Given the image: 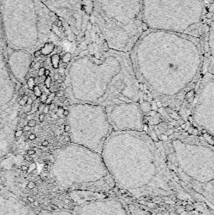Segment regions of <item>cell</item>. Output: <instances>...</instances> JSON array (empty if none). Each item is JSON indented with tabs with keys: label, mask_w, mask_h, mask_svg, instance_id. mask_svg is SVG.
I'll return each instance as SVG.
<instances>
[{
	"label": "cell",
	"mask_w": 214,
	"mask_h": 215,
	"mask_svg": "<svg viewBox=\"0 0 214 215\" xmlns=\"http://www.w3.org/2000/svg\"><path fill=\"white\" fill-rule=\"evenodd\" d=\"M131 52L136 77L158 100L174 106L198 81L204 44L192 36L146 30Z\"/></svg>",
	"instance_id": "cell-1"
},
{
	"label": "cell",
	"mask_w": 214,
	"mask_h": 215,
	"mask_svg": "<svg viewBox=\"0 0 214 215\" xmlns=\"http://www.w3.org/2000/svg\"><path fill=\"white\" fill-rule=\"evenodd\" d=\"M74 99L107 107L138 103L139 84L129 53L107 49L75 60L70 74Z\"/></svg>",
	"instance_id": "cell-2"
},
{
	"label": "cell",
	"mask_w": 214,
	"mask_h": 215,
	"mask_svg": "<svg viewBox=\"0 0 214 215\" xmlns=\"http://www.w3.org/2000/svg\"><path fill=\"white\" fill-rule=\"evenodd\" d=\"M0 11L5 43L12 49H30L43 43L57 18L41 0H1Z\"/></svg>",
	"instance_id": "cell-3"
},
{
	"label": "cell",
	"mask_w": 214,
	"mask_h": 215,
	"mask_svg": "<svg viewBox=\"0 0 214 215\" xmlns=\"http://www.w3.org/2000/svg\"><path fill=\"white\" fill-rule=\"evenodd\" d=\"M208 5L205 0H143V25L146 30L185 34L204 43L213 21Z\"/></svg>",
	"instance_id": "cell-4"
},
{
	"label": "cell",
	"mask_w": 214,
	"mask_h": 215,
	"mask_svg": "<svg viewBox=\"0 0 214 215\" xmlns=\"http://www.w3.org/2000/svg\"><path fill=\"white\" fill-rule=\"evenodd\" d=\"M94 20L109 49L129 53L146 30L143 0H91Z\"/></svg>",
	"instance_id": "cell-5"
},
{
	"label": "cell",
	"mask_w": 214,
	"mask_h": 215,
	"mask_svg": "<svg viewBox=\"0 0 214 215\" xmlns=\"http://www.w3.org/2000/svg\"><path fill=\"white\" fill-rule=\"evenodd\" d=\"M70 127L71 140L78 145L100 154L112 133L105 107L89 104L79 103L73 106Z\"/></svg>",
	"instance_id": "cell-6"
},
{
	"label": "cell",
	"mask_w": 214,
	"mask_h": 215,
	"mask_svg": "<svg viewBox=\"0 0 214 215\" xmlns=\"http://www.w3.org/2000/svg\"><path fill=\"white\" fill-rule=\"evenodd\" d=\"M104 166L100 153L77 145L55 165L53 178L65 187L80 186L89 176L104 171Z\"/></svg>",
	"instance_id": "cell-7"
},
{
	"label": "cell",
	"mask_w": 214,
	"mask_h": 215,
	"mask_svg": "<svg viewBox=\"0 0 214 215\" xmlns=\"http://www.w3.org/2000/svg\"><path fill=\"white\" fill-rule=\"evenodd\" d=\"M55 15L65 21L74 35H82L92 12L86 0H41Z\"/></svg>",
	"instance_id": "cell-8"
},
{
	"label": "cell",
	"mask_w": 214,
	"mask_h": 215,
	"mask_svg": "<svg viewBox=\"0 0 214 215\" xmlns=\"http://www.w3.org/2000/svg\"><path fill=\"white\" fill-rule=\"evenodd\" d=\"M192 116L195 124L210 135L214 130V79L213 72L202 78L194 100Z\"/></svg>",
	"instance_id": "cell-9"
},
{
	"label": "cell",
	"mask_w": 214,
	"mask_h": 215,
	"mask_svg": "<svg viewBox=\"0 0 214 215\" xmlns=\"http://www.w3.org/2000/svg\"><path fill=\"white\" fill-rule=\"evenodd\" d=\"M109 123L114 131H143L142 110L137 103L105 107Z\"/></svg>",
	"instance_id": "cell-10"
},
{
	"label": "cell",
	"mask_w": 214,
	"mask_h": 215,
	"mask_svg": "<svg viewBox=\"0 0 214 215\" xmlns=\"http://www.w3.org/2000/svg\"><path fill=\"white\" fill-rule=\"evenodd\" d=\"M0 215H33L31 209L16 195L0 191Z\"/></svg>",
	"instance_id": "cell-11"
},
{
	"label": "cell",
	"mask_w": 214,
	"mask_h": 215,
	"mask_svg": "<svg viewBox=\"0 0 214 215\" xmlns=\"http://www.w3.org/2000/svg\"><path fill=\"white\" fill-rule=\"evenodd\" d=\"M38 215H73L71 213L67 211H43Z\"/></svg>",
	"instance_id": "cell-12"
},
{
	"label": "cell",
	"mask_w": 214,
	"mask_h": 215,
	"mask_svg": "<svg viewBox=\"0 0 214 215\" xmlns=\"http://www.w3.org/2000/svg\"><path fill=\"white\" fill-rule=\"evenodd\" d=\"M53 49H54V45L53 44L45 43L44 47L41 48L40 51L42 54L44 55V56H47V55L50 54L53 50Z\"/></svg>",
	"instance_id": "cell-13"
},
{
	"label": "cell",
	"mask_w": 214,
	"mask_h": 215,
	"mask_svg": "<svg viewBox=\"0 0 214 215\" xmlns=\"http://www.w3.org/2000/svg\"><path fill=\"white\" fill-rule=\"evenodd\" d=\"M60 58L58 54H55L51 57V62H52V66L54 69H58L59 66V61Z\"/></svg>",
	"instance_id": "cell-14"
},
{
	"label": "cell",
	"mask_w": 214,
	"mask_h": 215,
	"mask_svg": "<svg viewBox=\"0 0 214 215\" xmlns=\"http://www.w3.org/2000/svg\"><path fill=\"white\" fill-rule=\"evenodd\" d=\"M0 5H1V0H0ZM5 43V38H4L2 20H1V11H0V48L3 47L4 43Z\"/></svg>",
	"instance_id": "cell-15"
},
{
	"label": "cell",
	"mask_w": 214,
	"mask_h": 215,
	"mask_svg": "<svg viewBox=\"0 0 214 215\" xmlns=\"http://www.w3.org/2000/svg\"><path fill=\"white\" fill-rule=\"evenodd\" d=\"M55 97H56V92H54V93H52L51 94H50L49 95L47 96V101H46V103H45L46 105L49 106L50 104H52V101L54 100V99H55Z\"/></svg>",
	"instance_id": "cell-16"
},
{
	"label": "cell",
	"mask_w": 214,
	"mask_h": 215,
	"mask_svg": "<svg viewBox=\"0 0 214 215\" xmlns=\"http://www.w3.org/2000/svg\"><path fill=\"white\" fill-rule=\"evenodd\" d=\"M27 85L31 91H33V88L35 86V79L33 77H31L27 80Z\"/></svg>",
	"instance_id": "cell-17"
},
{
	"label": "cell",
	"mask_w": 214,
	"mask_h": 215,
	"mask_svg": "<svg viewBox=\"0 0 214 215\" xmlns=\"http://www.w3.org/2000/svg\"><path fill=\"white\" fill-rule=\"evenodd\" d=\"M33 94H34V95L37 98H40V96L42 95V91H41L40 87L38 86H37V85L35 86V87L33 88Z\"/></svg>",
	"instance_id": "cell-18"
},
{
	"label": "cell",
	"mask_w": 214,
	"mask_h": 215,
	"mask_svg": "<svg viewBox=\"0 0 214 215\" xmlns=\"http://www.w3.org/2000/svg\"><path fill=\"white\" fill-rule=\"evenodd\" d=\"M45 86L46 88L48 89H49L50 88H51V83H52V78H51V77L48 76V77H46V79L45 80Z\"/></svg>",
	"instance_id": "cell-19"
},
{
	"label": "cell",
	"mask_w": 214,
	"mask_h": 215,
	"mask_svg": "<svg viewBox=\"0 0 214 215\" xmlns=\"http://www.w3.org/2000/svg\"><path fill=\"white\" fill-rule=\"evenodd\" d=\"M28 98V96L24 95L23 96L22 98H21V99L19 100V101H18L19 104H20V106H25V104H26V101H27Z\"/></svg>",
	"instance_id": "cell-20"
},
{
	"label": "cell",
	"mask_w": 214,
	"mask_h": 215,
	"mask_svg": "<svg viewBox=\"0 0 214 215\" xmlns=\"http://www.w3.org/2000/svg\"><path fill=\"white\" fill-rule=\"evenodd\" d=\"M47 96H48L46 95L45 94H44V93H42V95L40 96V102L42 104H45L46 103V101H47Z\"/></svg>",
	"instance_id": "cell-21"
},
{
	"label": "cell",
	"mask_w": 214,
	"mask_h": 215,
	"mask_svg": "<svg viewBox=\"0 0 214 215\" xmlns=\"http://www.w3.org/2000/svg\"><path fill=\"white\" fill-rule=\"evenodd\" d=\"M27 125H28V126L31 128L35 127V126L37 125V121L33 120V119H31V120H30L28 121Z\"/></svg>",
	"instance_id": "cell-22"
},
{
	"label": "cell",
	"mask_w": 214,
	"mask_h": 215,
	"mask_svg": "<svg viewBox=\"0 0 214 215\" xmlns=\"http://www.w3.org/2000/svg\"><path fill=\"white\" fill-rule=\"evenodd\" d=\"M46 69L44 67H41L38 70V75L39 77H42L44 75L45 71Z\"/></svg>",
	"instance_id": "cell-23"
},
{
	"label": "cell",
	"mask_w": 214,
	"mask_h": 215,
	"mask_svg": "<svg viewBox=\"0 0 214 215\" xmlns=\"http://www.w3.org/2000/svg\"><path fill=\"white\" fill-rule=\"evenodd\" d=\"M23 130H18L16 131L15 133V136L16 138H20L21 135L23 134Z\"/></svg>",
	"instance_id": "cell-24"
},
{
	"label": "cell",
	"mask_w": 214,
	"mask_h": 215,
	"mask_svg": "<svg viewBox=\"0 0 214 215\" xmlns=\"http://www.w3.org/2000/svg\"><path fill=\"white\" fill-rule=\"evenodd\" d=\"M49 111H50L49 106L46 105V106H45V107H44V108H43L42 112H43V113L44 114V115H47V114L48 113Z\"/></svg>",
	"instance_id": "cell-25"
},
{
	"label": "cell",
	"mask_w": 214,
	"mask_h": 215,
	"mask_svg": "<svg viewBox=\"0 0 214 215\" xmlns=\"http://www.w3.org/2000/svg\"><path fill=\"white\" fill-rule=\"evenodd\" d=\"M45 117V115L43 113L40 114L39 116H38V119H39V121H40V123H43V121H44Z\"/></svg>",
	"instance_id": "cell-26"
},
{
	"label": "cell",
	"mask_w": 214,
	"mask_h": 215,
	"mask_svg": "<svg viewBox=\"0 0 214 215\" xmlns=\"http://www.w3.org/2000/svg\"><path fill=\"white\" fill-rule=\"evenodd\" d=\"M32 110V104H28V105H26V109H25V113H28L31 112Z\"/></svg>",
	"instance_id": "cell-27"
},
{
	"label": "cell",
	"mask_w": 214,
	"mask_h": 215,
	"mask_svg": "<svg viewBox=\"0 0 214 215\" xmlns=\"http://www.w3.org/2000/svg\"><path fill=\"white\" fill-rule=\"evenodd\" d=\"M40 67H41L40 63V62H35L34 66H33V68H34L35 70H38L40 68Z\"/></svg>",
	"instance_id": "cell-28"
},
{
	"label": "cell",
	"mask_w": 214,
	"mask_h": 215,
	"mask_svg": "<svg viewBox=\"0 0 214 215\" xmlns=\"http://www.w3.org/2000/svg\"><path fill=\"white\" fill-rule=\"evenodd\" d=\"M64 95V91H59L57 93H56V96L57 97H61Z\"/></svg>",
	"instance_id": "cell-29"
},
{
	"label": "cell",
	"mask_w": 214,
	"mask_h": 215,
	"mask_svg": "<svg viewBox=\"0 0 214 215\" xmlns=\"http://www.w3.org/2000/svg\"><path fill=\"white\" fill-rule=\"evenodd\" d=\"M41 54H42V53H41L40 50H37L34 52V56L35 57H36V58L40 57V56H41Z\"/></svg>",
	"instance_id": "cell-30"
},
{
	"label": "cell",
	"mask_w": 214,
	"mask_h": 215,
	"mask_svg": "<svg viewBox=\"0 0 214 215\" xmlns=\"http://www.w3.org/2000/svg\"><path fill=\"white\" fill-rule=\"evenodd\" d=\"M37 138V137H36V135L34 133H31L30 135H29L28 137V139L30 140H35V139Z\"/></svg>",
	"instance_id": "cell-31"
},
{
	"label": "cell",
	"mask_w": 214,
	"mask_h": 215,
	"mask_svg": "<svg viewBox=\"0 0 214 215\" xmlns=\"http://www.w3.org/2000/svg\"><path fill=\"white\" fill-rule=\"evenodd\" d=\"M33 99H32V98H31V97H28V99H27V101H26V105H28V104H33Z\"/></svg>",
	"instance_id": "cell-32"
},
{
	"label": "cell",
	"mask_w": 214,
	"mask_h": 215,
	"mask_svg": "<svg viewBox=\"0 0 214 215\" xmlns=\"http://www.w3.org/2000/svg\"><path fill=\"white\" fill-rule=\"evenodd\" d=\"M31 129H32V128L30 127L28 125H25V126H24L23 128V130L25 131H30Z\"/></svg>",
	"instance_id": "cell-33"
},
{
	"label": "cell",
	"mask_w": 214,
	"mask_h": 215,
	"mask_svg": "<svg viewBox=\"0 0 214 215\" xmlns=\"http://www.w3.org/2000/svg\"><path fill=\"white\" fill-rule=\"evenodd\" d=\"M70 125H66L64 126V131H65V132H69V131H70Z\"/></svg>",
	"instance_id": "cell-34"
},
{
	"label": "cell",
	"mask_w": 214,
	"mask_h": 215,
	"mask_svg": "<svg viewBox=\"0 0 214 215\" xmlns=\"http://www.w3.org/2000/svg\"><path fill=\"white\" fill-rule=\"evenodd\" d=\"M27 153H28V155H34L35 153V150H33V149L29 150H28Z\"/></svg>",
	"instance_id": "cell-35"
},
{
	"label": "cell",
	"mask_w": 214,
	"mask_h": 215,
	"mask_svg": "<svg viewBox=\"0 0 214 215\" xmlns=\"http://www.w3.org/2000/svg\"><path fill=\"white\" fill-rule=\"evenodd\" d=\"M48 144H49V142H48V140H44V141L42 143V145L45 147H47V146L48 145Z\"/></svg>",
	"instance_id": "cell-36"
},
{
	"label": "cell",
	"mask_w": 214,
	"mask_h": 215,
	"mask_svg": "<svg viewBox=\"0 0 214 215\" xmlns=\"http://www.w3.org/2000/svg\"><path fill=\"white\" fill-rule=\"evenodd\" d=\"M50 73H51V72L49 69H46L45 71L44 75L45 77H48V76H49L50 74Z\"/></svg>",
	"instance_id": "cell-37"
},
{
	"label": "cell",
	"mask_w": 214,
	"mask_h": 215,
	"mask_svg": "<svg viewBox=\"0 0 214 215\" xmlns=\"http://www.w3.org/2000/svg\"><path fill=\"white\" fill-rule=\"evenodd\" d=\"M63 115L65 116H67L69 115V111L67 110H64L63 111Z\"/></svg>",
	"instance_id": "cell-38"
},
{
	"label": "cell",
	"mask_w": 214,
	"mask_h": 215,
	"mask_svg": "<svg viewBox=\"0 0 214 215\" xmlns=\"http://www.w3.org/2000/svg\"><path fill=\"white\" fill-rule=\"evenodd\" d=\"M64 105L66 106H68L70 105V103H69V101L68 100H65L64 101Z\"/></svg>",
	"instance_id": "cell-39"
},
{
	"label": "cell",
	"mask_w": 214,
	"mask_h": 215,
	"mask_svg": "<svg viewBox=\"0 0 214 215\" xmlns=\"http://www.w3.org/2000/svg\"><path fill=\"white\" fill-rule=\"evenodd\" d=\"M20 94L21 96H23V95L24 96V94H25V93H24L23 90V89L21 88V89H20Z\"/></svg>",
	"instance_id": "cell-40"
},
{
	"label": "cell",
	"mask_w": 214,
	"mask_h": 215,
	"mask_svg": "<svg viewBox=\"0 0 214 215\" xmlns=\"http://www.w3.org/2000/svg\"><path fill=\"white\" fill-rule=\"evenodd\" d=\"M207 1V3L208 4H213V0H205Z\"/></svg>",
	"instance_id": "cell-41"
},
{
	"label": "cell",
	"mask_w": 214,
	"mask_h": 215,
	"mask_svg": "<svg viewBox=\"0 0 214 215\" xmlns=\"http://www.w3.org/2000/svg\"><path fill=\"white\" fill-rule=\"evenodd\" d=\"M29 158H30V157H29L28 155H24V158H25V160H29Z\"/></svg>",
	"instance_id": "cell-42"
},
{
	"label": "cell",
	"mask_w": 214,
	"mask_h": 215,
	"mask_svg": "<svg viewBox=\"0 0 214 215\" xmlns=\"http://www.w3.org/2000/svg\"><path fill=\"white\" fill-rule=\"evenodd\" d=\"M65 141H71V139H70V137H67L65 139Z\"/></svg>",
	"instance_id": "cell-43"
},
{
	"label": "cell",
	"mask_w": 214,
	"mask_h": 215,
	"mask_svg": "<svg viewBox=\"0 0 214 215\" xmlns=\"http://www.w3.org/2000/svg\"><path fill=\"white\" fill-rule=\"evenodd\" d=\"M35 64V62L34 61H32V62H31V64H30V67H31V68H33V66H34Z\"/></svg>",
	"instance_id": "cell-44"
},
{
	"label": "cell",
	"mask_w": 214,
	"mask_h": 215,
	"mask_svg": "<svg viewBox=\"0 0 214 215\" xmlns=\"http://www.w3.org/2000/svg\"><path fill=\"white\" fill-rule=\"evenodd\" d=\"M53 118L56 119V118H58V115H56V114H55V115H53Z\"/></svg>",
	"instance_id": "cell-45"
},
{
	"label": "cell",
	"mask_w": 214,
	"mask_h": 215,
	"mask_svg": "<svg viewBox=\"0 0 214 215\" xmlns=\"http://www.w3.org/2000/svg\"><path fill=\"white\" fill-rule=\"evenodd\" d=\"M22 169L25 170V169H26V167H25V166H22Z\"/></svg>",
	"instance_id": "cell-46"
},
{
	"label": "cell",
	"mask_w": 214,
	"mask_h": 215,
	"mask_svg": "<svg viewBox=\"0 0 214 215\" xmlns=\"http://www.w3.org/2000/svg\"><path fill=\"white\" fill-rule=\"evenodd\" d=\"M2 121H3L2 118H0V123H2Z\"/></svg>",
	"instance_id": "cell-47"
}]
</instances>
